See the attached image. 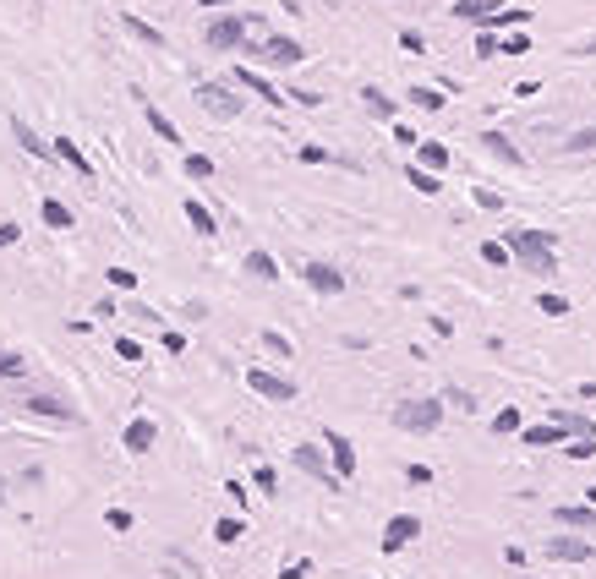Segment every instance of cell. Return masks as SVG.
Here are the masks:
<instances>
[{"label":"cell","mask_w":596,"mask_h":579,"mask_svg":"<svg viewBox=\"0 0 596 579\" xmlns=\"http://www.w3.org/2000/svg\"><path fill=\"white\" fill-rule=\"evenodd\" d=\"M504 251L520 274H558L553 230H504Z\"/></svg>","instance_id":"6da1fadb"},{"label":"cell","mask_w":596,"mask_h":579,"mask_svg":"<svg viewBox=\"0 0 596 579\" xmlns=\"http://www.w3.org/2000/svg\"><path fill=\"white\" fill-rule=\"evenodd\" d=\"M236 55H246L252 66H268V72H290V66L306 60V44L290 39V34H268V39H241Z\"/></svg>","instance_id":"7a4b0ae2"},{"label":"cell","mask_w":596,"mask_h":579,"mask_svg":"<svg viewBox=\"0 0 596 579\" xmlns=\"http://www.w3.org/2000/svg\"><path fill=\"white\" fill-rule=\"evenodd\" d=\"M437 421H444V399H399L394 405V427L411 432V437L437 432Z\"/></svg>","instance_id":"3957f363"},{"label":"cell","mask_w":596,"mask_h":579,"mask_svg":"<svg viewBox=\"0 0 596 579\" xmlns=\"http://www.w3.org/2000/svg\"><path fill=\"white\" fill-rule=\"evenodd\" d=\"M197 104H203L208 120H236L246 110V99H241L236 82H197Z\"/></svg>","instance_id":"277c9868"},{"label":"cell","mask_w":596,"mask_h":579,"mask_svg":"<svg viewBox=\"0 0 596 579\" xmlns=\"http://www.w3.org/2000/svg\"><path fill=\"white\" fill-rule=\"evenodd\" d=\"M241 39H246L241 12H213V17L203 22V44H208V50H219V55H236V50H241Z\"/></svg>","instance_id":"5b68a950"},{"label":"cell","mask_w":596,"mask_h":579,"mask_svg":"<svg viewBox=\"0 0 596 579\" xmlns=\"http://www.w3.org/2000/svg\"><path fill=\"white\" fill-rule=\"evenodd\" d=\"M230 82H236L241 93H252V99H268V110L285 104V93H279V88H274V77H268V72H258V66H236V72H230Z\"/></svg>","instance_id":"8992f818"},{"label":"cell","mask_w":596,"mask_h":579,"mask_svg":"<svg viewBox=\"0 0 596 579\" xmlns=\"http://www.w3.org/2000/svg\"><path fill=\"white\" fill-rule=\"evenodd\" d=\"M323 448H329V470H334V481H351V475H356V443L344 437L339 427H329V432H323Z\"/></svg>","instance_id":"52a82bcc"},{"label":"cell","mask_w":596,"mask_h":579,"mask_svg":"<svg viewBox=\"0 0 596 579\" xmlns=\"http://www.w3.org/2000/svg\"><path fill=\"white\" fill-rule=\"evenodd\" d=\"M246 389L263 394V399H274V405H290V399H296V382L279 377V372H268V367H252V372H246Z\"/></svg>","instance_id":"ba28073f"},{"label":"cell","mask_w":596,"mask_h":579,"mask_svg":"<svg viewBox=\"0 0 596 579\" xmlns=\"http://www.w3.org/2000/svg\"><path fill=\"white\" fill-rule=\"evenodd\" d=\"M416 536H422V513H394V520L383 525V536H378V546H383V552L394 558L399 546H411Z\"/></svg>","instance_id":"9c48e42d"},{"label":"cell","mask_w":596,"mask_h":579,"mask_svg":"<svg viewBox=\"0 0 596 579\" xmlns=\"http://www.w3.org/2000/svg\"><path fill=\"white\" fill-rule=\"evenodd\" d=\"M290 465L306 470L312 481H323V487H339L334 470H329V454H323V448H312V443H296V448H290Z\"/></svg>","instance_id":"30bf717a"},{"label":"cell","mask_w":596,"mask_h":579,"mask_svg":"<svg viewBox=\"0 0 596 579\" xmlns=\"http://www.w3.org/2000/svg\"><path fill=\"white\" fill-rule=\"evenodd\" d=\"M301 279H306V290H318V296H344V274L334 263H318V257L301 268Z\"/></svg>","instance_id":"8fae6325"},{"label":"cell","mask_w":596,"mask_h":579,"mask_svg":"<svg viewBox=\"0 0 596 579\" xmlns=\"http://www.w3.org/2000/svg\"><path fill=\"white\" fill-rule=\"evenodd\" d=\"M132 99L143 104V115H148V126H153V137H159V143H175V148H181V126H175V120H170V115H165L159 104H153V99H148V93H143V88L132 93Z\"/></svg>","instance_id":"7c38bea8"},{"label":"cell","mask_w":596,"mask_h":579,"mask_svg":"<svg viewBox=\"0 0 596 579\" xmlns=\"http://www.w3.org/2000/svg\"><path fill=\"white\" fill-rule=\"evenodd\" d=\"M22 410H27V415H39V421H66V427L77 421V410H72L66 399H50V394H34V399H22Z\"/></svg>","instance_id":"4fadbf2b"},{"label":"cell","mask_w":596,"mask_h":579,"mask_svg":"<svg viewBox=\"0 0 596 579\" xmlns=\"http://www.w3.org/2000/svg\"><path fill=\"white\" fill-rule=\"evenodd\" d=\"M591 552H596V546H591L585 536H553V541H547V558H553V563H585Z\"/></svg>","instance_id":"5bb4252c"},{"label":"cell","mask_w":596,"mask_h":579,"mask_svg":"<svg viewBox=\"0 0 596 579\" xmlns=\"http://www.w3.org/2000/svg\"><path fill=\"white\" fill-rule=\"evenodd\" d=\"M547 421H553V427H563V437H596L591 415H585V410H569V405H553Z\"/></svg>","instance_id":"9a60e30c"},{"label":"cell","mask_w":596,"mask_h":579,"mask_svg":"<svg viewBox=\"0 0 596 579\" xmlns=\"http://www.w3.org/2000/svg\"><path fill=\"white\" fill-rule=\"evenodd\" d=\"M553 520H558L563 530H585V536H596V508H591V503H563V508H553Z\"/></svg>","instance_id":"2e32d148"},{"label":"cell","mask_w":596,"mask_h":579,"mask_svg":"<svg viewBox=\"0 0 596 579\" xmlns=\"http://www.w3.org/2000/svg\"><path fill=\"white\" fill-rule=\"evenodd\" d=\"M153 443H159V427H153L148 415H137V421H132L127 432H120V448H127V454H148Z\"/></svg>","instance_id":"e0dca14e"},{"label":"cell","mask_w":596,"mask_h":579,"mask_svg":"<svg viewBox=\"0 0 596 579\" xmlns=\"http://www.w3.org/2000/svg\"><path fill=\"white\" fill-rule=\"evenodd\" d=\"M50 158H60V165H72L82 181H93V158H88V153H82L72 137H55V143H50Z\"/></svg>","instance_id":"ac0fdd59"},{"label":"cell","mask_w":596,"mask_h":579,"mask_svg":"<svg viewBox=\"0 0 596 579\" xmlns=\"http://www.w3.org/2000/svg\"><path fill=\"white\" fill-rule=\"evenodd\" d=\"M449 158H454V153H449L444 143H432V137H422V143H416V170H427V175H444V170H449Z\"/></svg>","instance_id":"d6986e66"},{"label":"cell","mask_w":596,"mask_h":579,"mask_svg":"<svg viewBox=\"0 0 596 579\" xmlns=\"http://www.w3.org/2000/svg\"><path fill=\"white\" fill-rule=\"evenodd\" d=\"M356 99H361V110H367V115H378V120H399V99H389L383 88H361Z\"/></svg>","instance_id":"ffe728a7"},{"label":"cell","mask_w":596,"mask_h":579,"mask_svg":"<svg viewBox=\"0 0 596 579\" xmlns=\"http://www.w3.org/2000/svg\"><path fill=\"white\" fill-rule=\"evenodd\" d=\"M482 148L498 158V165H509V170H520V165H525V153H520V148H515L504 132H482Z\"/></svg>","instance_id":"44dd1931"},{"label":"cell","mask_w":596,"mask_h":579,"mask_svg":"<svg viewBox=\"0 0 596 579\" xmlns=\"http://www.w3.org/2000/svg\"><path fill=\"white\" fill-rule=\"evenodd\" d=\"M492 12H504L498 0H454V12L449 17H460V22H476V27H487L492 22Z\"/></svg>","instance_id":"7402d4cb"},{"label":"cell","mask_w":596,"mask_h":579,"mask_svg":"<svg viewBox=\"0 0 596 579\" xmlns=\"http://www.w3.org/2000/svg\"><path fill=\"white\" fill-rule=\"evenodd\" d=\"M181 213H186V224H192V230H197L203 241H208V235H219V219H213L197 197H181Z\"/></svg>","instance_id":"603a6c76"},{"label":"cell","mask_w":596,"mask_h":579,"mask_svg":"<svg viewBox=\"0 0 596 579\" xmlns=\"http://www.w3.org/2000/svg\"><path fill=\"white\" fill-rule=\"evenodd\" d=\"M520 437H525V448H563V443H569V437H563V427H553V421L520 427Z\"/></svg>","instance_id":"cb8c5ba5"},{"label":"cell","mask_w":596,"mask_h":579,"mask_svg":"<svg viewBox=\"0 0 596 579\" xmlns=\"http://www.w3.org/2000/svg\"><path fill=\"white\" fill-rule=\"evenodd\" d=\"M12 137L22 143V153H34V158H50V143H44V137H39V132H34V126H27L22 115H12Z\"/></svg>","instance_id":"d4e9b609"},{"label":"cell","mask_w":596,"mask_h":579,"mask_svg":"<svg viewBox=\"0 0 596 579\" xmlns=\"http://www.w3.org/2000/svg\"><path fill=\"white\" fill-rule=\"evenodd\" d=\"M399 104H416V110H444V88L437 82H416V88H405V99Z\"/></svg>","instance_id":"484cf974"},{"label":"cell","mask_w":596,"mask_h":579,"mask_svg":"<svg viewBox=\"0 0 596 579\" xmlns=\"http://www.w3.org/2000/svg\"><path fill=\"white\" fill-rule=\"evenodd\" d=\"M120 27H127V34H132L137 44H153V50H165V34H159V27H153V22H143L137 12H127V17H120Z\"/></svg>","instance_id":"4316f807"},{"label":"cell","mask_w":596,"mask_h":579,"mask_svg":"<svg viewBox=\"0 0 596 579\" xmlns=\"http://www.w3.org/2000/svg\"><path fill=\"white\" fill-rule=\"evenodd\" d=\"M181 170H186V181H213L219 175V165L208 153H181Z\"/></svg>","instance_id":"83f0119b"},{"label":"cell","mask_w":596,"mask_h":579,"mask_svg":"<svg viewBox=\"0 0 596 579\" xmlns=\"http://www.w3.org/2000/svg\"><path fill=\"white\" fill-rule=\"evenodd\" d=\"M39 219L50 224V230H72V208L60 203V197H44V203H39Z\"/></svg>","instance_id":"f1b7e54d"},{"label":"cell","mask_w":596,"mask_h":579,"mask_svg":"<svg viewBox=\"0 0 596 579\" xmlns=\"http://www.w3.org/2000/svg\"><path fill=\"white\" fill-rule=\"evenodd\" d=\"M246 274H252V279H268V284H274V279H279V263H274V251H263V246H258V251H246Z\"/></svg>","instance_id":"f546056e"},{"label":"cell","mask_w":596,"mask_h":579,"mask_svg":"<svg viewBox=\"0 0 596 579\" xmlns=\"http://www.w3.org/2000/svg\"><path fill=\"white\" fill-rule=\"evenodd\" d=\"M520 427H525V415H520V405H504V410L492 415V437H515Z\"/></svg>","instance_id":"4dcf8cb0"},{"label":"cell","mask_w":596,"mask_h":579,"mask_svg":"<svg viewBox=\"0 0 596 579\" xmlns=\"http://www.w3.org/2000/svg\"><path fill=\"white\" fill-rule=\"evenodd\" d=\"M246 536V520H241V513H230V520H213V541L219 546H236Z\"/></svg>","instance_id":"1f68e13d"},{"label":"cell","mask_w":596,"mask_h":579,"mask_svg":"<svg viewBox=\"0 0 596 579\" xmlns=\"http://www.w3.org/2000/svg\"><path fill=\"white\" fill-rule=\"evenodd\" d=\"M405 181H411L422 197H437V191H444V175H427V170H416V165H405Z\"/></svg>","instance_id":"d6a6232c"},{"label":"cell","mask_w":596,"mask_h":579,"mask_svg":"<svg viewBox=\"0 0 596 579\" xmlns=\"http://www.w3.org/2000/svg\"><path fill=\"white\" fill-rule=\"evenodd\" d=\"M285 104H301V110H318V104H323V93H318V88H290V93H285Z\"/></svg>","instance_id":"836d02e7"},{"label":"cell","mask_w":596,"mask_h":579,"mask_svg":"<svg viewBox=\"0 0 596 579\" xmlns=\"http://www.w3.org/2000/svg\"><path fill=\"white\" fill-rule=\"evenodd\" d=\"M252 487L274 498V492H279V470H274V465H258V470H252Z\"/></svg>","instance_id":"e575fe53"},{"label":"cell","mask_w":596,"mask_h":579,"mask_svg":"<svg viewBox=\"0 0 596 579\" xmlns=\"http://www.w3.org/2000/svg\"><path fill=\"white\" fill-rule=\"evenodd\" d=\"M482 263H487V268H509V251H504V241H482Z\"/></svg>","instance_id":"d590c367"},{"label":"cell","mask_w":596,"mask_h":579,"mask_svg":"<svg viewBox=\"0 0 596 579\" xmlns=\"http://www.w3.org/2000/svg\"><path fill=\"white\" fill-rule=\"evenodd\" d=\"M563 454H569V459H596V437H569V443H563Z\"/></svg>","instance_id":"8d00e7d4"},{"label":"cell","mask_w":596,"mask_h":579,"mask_svg":"<svg viewBox=\"0 0 596 579\" xmlns=\"http://www.w3.org/2000/svg\"><path fill=\"white\" fill-rule=\"evenodd\" d=\"M537 312H547V317H569V301L547 290V296H537Z\"/></svg>","instance_id":"74e56055"},{"label":"cell","mask_w":596,"mask_h":579,"mask_svg":"<svg viewBox=\"0 0 596 579\" xmlns=\"http://www.w3.org/2000/svg\"><path fill=\"white\" fill-rule=\"evenodd\" d=\"M498 55H530V34H509V39H498Z\"/></svg>","instance_id":"f35d334b"},{"label":"cell","mask_w":596,"mask_h":579,"mask_svg":"<svg viewBox=\"0 0 596 579\" xmlns=\"http://www.w3.org/2000/svg\"><path fill=\"white\" fill-rule=\"evenodd\" d=\"M225 492H230L236 513H241V520H246V503H252V492H246V481H225Z\"/></svg>","instance_id":"ab89813d"},{"label":"cell","mask_w":596,"mask_h":579,"mask_svg":"<svg viewBox=\"0 0 596 579\" xmlns=\"http://www.w3.org/2000/svg\"><path fill=\"white\" fill-rule=\"evenodd\" d=\"M115 356H120V361H143V344H137L132 334H120V339H115Z\"/></svg>","instance_id":"60d3db41"},{"label":"cell","mask_w":596,"mask_h":579,"mask_svg":"<svg viewBox=\"0 0 596 579\" xmlns=\"http://www.w3.org/2000/svg\"><path fill=\"white\" fill-rule=\"evenodd\" d=\"M470 197H476V208H487V213H498V208H504V197H498L492 186H476V191H470Z\"/></svg>","instance_id":"b9f144b4"},{"label":"cell","mask_w":596,"mask_h":579,"mask_svg":"<svg viewBox=\"0 0 596 579\" xmlns=\"http://www.w3.org/2000/svg\"><path fill=\"white\" fill-rule=\"evenodd\" d=\"M22 372H27V361L12 356V350H0V377H22Z\"/></svg>","instance_id":"7bdbcfd3"},{"label":"cell","mask_w":596,"mask_h":579,"mask_svg":"<svg viewBox=\"0 0 596 579\" xmlns=\"http://www.w3.org/2000/svg\"><path fill=\"white\" fill-rule=\"evenodd\" d=\"M263 344H268V356H279V361H290V339H285V334H263Z\"/></svg>","instance_id":"ee69618b"},{"label":"cell","mask_w":596,"mask_h":579,"mask_svg":"<svg viewBox=\"0 0 596 579\" xmlns=\"http://www.w3.org/2000/svg\"><path fill=\"white\" fill-rule=\"evenodd\" d=\"M104 525H110V530H132L137 520H132V508H110V513H104Z\"/></svg>","instance_id":"f6af8a7d"},{"label":"cell","mask_w":596,"mask_h":579,"mask_svg":"<svg viewBox=\"0 0 596 579\" xmlns=\"http://www.w3.org/2000/svg\"><path fill=\"white\" fill-rule=\"evenodd\" d=\"M476 55H482V60H492V55H498V34H487V27H476Z\"/></svg>","instance_id":"bcb514c9"},{"label":"cell","mask_w":596,"mask_h":579,"mask_svg":"<svg viewBox=\"0 0 596 579\" xmlns=\"http://www.w3.org/2000/svg\"><path fill=\"white\" fill-rule=\"evenodd\" d=\"M279 579H312V558H296V563H285V568H279Z\"/></svg>","instance_id":"7dc6e473"},{"label":"cell","mask_w":596,"mask_h":579,"mask_svg":"<svg viewBox=\"0 0 596 579\" xmlns=\"http://www.w3.org/2000/svg\"><path fill=\"white\" fill-rule=\"evenodd\" d=\"M104 279H110L115 290H137V274H132V268H110Z\"/></svg>","instance_id":"c3c4849f"},{"label":"cell","mask_w":596,"mask_h":579,"mask_svg":"<svg viewBox=\"0 0 596 579\" xmlns=\"http://www.w3.org/2000/svg\"><path fill=\"white\" fill-rule=\"evenodd\" d=\"M17 241H22V224H17V219H6V224H0V251L17 246Z\"/></svg>","instance_id":"681fc988"},{"label":"cell","mask_w":596,"mask_h":579,"mask_svg":"<svg viewBox=\"0 0 596 579\" xmlns=\"http://www.w3.org/2000/svg\"><path fill=\"white\" fill-rule=\"evenodd\" d=\"M405 481H411V487H432V465H411V470H405Z\"/></svg>","instance_id":"f907efd6"},{"label":"cell","mask_w":596,"mask_h":579,"mask_svg":"<svg viewBox=\"0 0 596 579\" xmlns=\"http://www.w3.org/2000/svg\"><path fill=\"white\" fill-rule=\"evenodd\" d=\"M569 148H575V153H585V148H596V126H585V132H575V137H569Z\"/></svg>","instance_id":"816d5d0a"},{"label":"cell","mask_w":596,"mask_h":579,"mask_svg":"<svg viewBox=\"0 0 596 579\" xmlns=\"http://www.w3.org/2000/svg\"><path fill=\"white\" fill-rule=\"evenodd\" d=\"M394 143H399V148H416L422 137H416V132H411V126H405V120H394Z\"/></svg>","instance_id":"f5cc1de1"},{"label":"cell","mask_w":596,"mask_h":579,"mask_svg":"<svg viewBox=\"0 0 596 579\" xmlns=\"http://www.w3.org/2000/svg\"><path fill=\"white\" fill-rule=\"evenodd\" d=\"M165 350H170V356H186V334H175V328H165Z\"/></svg>","instance_id":"db71d44e"},{"label":"cell","mask_w":596,"mask_h":579,"mask_svg":"<svg viewBox=\"0 0 596 579\" xmlns=\"http://www.w3.org/2000/svg\"><path fill=\"white\" fill-rule=\"evenodd\" d=\"M296 158H301V165H323V158H329V148H312V143H306Z\"/></svg>","instance_id":"11a10c76"},{"label":"cell","mask_w":596,"mask_h":579,"mask_svg":"<svg viewBox=\"0 0 596 579\" xmlns=\"http://www.w3.org/2000/svg\"><path fill=\"white\" fill-rule=\"evenodd\" d=\"M449 405H454V410H476V399H470L465 389H449Z\"/></svg>","instance_id":"9f6ffc18"},{"label":"cell","mask_w":596,"mask_h":579,"mask_svg":"<svg viewBox=\"0 0 596 579\" xmlns=\"http://www.w3.org/2000/svg\"><path fill=\"white\" fill-rule=\"evenodd\" d=\"M203 12H225V6H236V0H197Z\"/></svg>","instance_id":"6f0895ef"},{"label":"cell","mask_w":596,"mask_h":579,"mask_svg":"<svg viewBox=\"0 0 596 579\" xmlns=\"http://www.w3.org/2000/svg\"><path fill=\"white\" fill-rule=\"evenodd\" d=\"M585 503H591V508H596V487H585Z\"/></svg>","instance_id":"680465c9"},{"label":"cell","mask_w":596,"mask_h":579,"mask_svg":"<svg viewBox=\"0 0 596 579\" xmlns=\"http://www.w3.org/2000/svg\"><path fill=\"white\" fill-rule=\"evenodd\" d=\"M580 55H596V44H585V50H580Z\"/></svg>","instance_id":"91938a15"}]
</instances>
